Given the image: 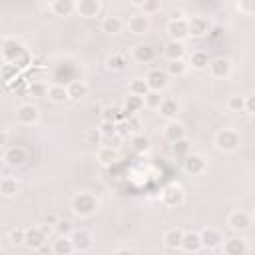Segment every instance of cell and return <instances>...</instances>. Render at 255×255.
Instances as JSON below:
<instances>
[{
	"instance_id": "23",
	"label": "cell",
	"mask_w": 255,
	"mask_h": 255,
	"mask_svg": "<svg viewBox=\"0 0 255 255\" xmlns=\"http://www.w3.org/2000/svg\"><path fill=\"white\" fill-rule=\"evenodd\" d=\"M181 249H183L185 253H197V251H201L203 245H201L199 233H195V231H185V233H183V241H181Z\"/></svg>"
},
{
	"instance_id": "39",
	"label": "cell",
	"mask_w": 255,
	"mask_h": 255,
	"mask_svg": "<svg viewBox=\"0 0 255 255\" xmlns=\"http://www.w3.org/2000/svg\"><path fill=\"white\" fill-rule=\"evenodd\" d=\"M48 86L44 84V82H30L28 84V96H32V98H44V96H48Z\"/></svg>"
},
{
	"instance_id": "10",
	"label": "cell",
	"mask_w": 255,
	"mask_h": 255,
	"mask_svg": "<svg viewBox=\"0 0 255 255\" xmlns=\"http://www.w3.org/2000/svg\"><path fill=\"white\" fill-rule=\"evenodd\" d=\"M207 70H209V76H211V78H215V80H225V78H229V74H231V62H229L227 58H213V60L209 62Z\"/></svg>"
},
{
	"instance_id": "12",
	"label": "cell",
	"mask_w": 255,
	"mask_h": 255,
	"mask_svg": "<svg viewBox=\"0 0 255 255\" xmlns=\"http://www.w3.org/2000/svg\"><path fill=\"white\" fill-rule=\"evenodd\" d=\"M183 169L189 173V175H201L205 169H207V161L203 155L199 153H189L185 159H183Z\"/></svg>"
},
{
	"instance_id": "15",
	"label": "cell",
	"mask_w": 255,
	"mask_h": 255,
	"mask_svg": "<svg viewBox=\"0 0 255 255\" xmlns=\"http://www.w3.org/2000/svg\"><path fill=\"white\" fill-rule=\"evenodd\" d=\"M167 32H169V38L175 40V42H183L185 38H189L187 18H181V20H169V24H167Z\"/></svg>"
},
{
	"instance_id": "7",
	"label": "cell",
	"mask_w": 255,
	"mask_h": 255,
	"mask_svg": "<svg viewBox=\"0 0 255 255\" xmlns=\"http://www.w3.org/2000/svg\"><path fill=\"white\" fill-rule=\"evenodd\" d=\"M40 120V110L34 104H22L16 110V122L22 126H34Z\"/></svg>"
},
{
	"instance_id": "11",
	"label": "cell",
	"mask_w": 255,
	"mask_h": 255,
	"mask_svg": "<svg viewBox=\"0 0 255 255\" xmlns=\"http://www.w3.org/2000/svg\"><path fill=\"white\" fill-rule=\"evenodd\" d=\"M145 82H147V86H149V92H161V90L167 88V84H169V76H167L165 70H157V68H155V70L147 72Z\"/></svg>"
},
{
	"instance_id": "22",
	"label": "cell",
	"mask_w": 255,
	"mask_h": 255,
	"mask_svg": "<svg viewBox=\"0 0 255 255\" xmlns=\"http://www.w3.org/2000/svg\"><path fill=\"white\" fill-rule=\"evenodd\" d=\"M163 137L169 141V143H177L181 139H185V128L177 122H169L165 128H163Z\"/></svg>"
},
{
	"instance_id": "41",
	"label": "cell",
	"mask_w": 255,
	"mask_h": 255,
	"mask_svg": "<svg viewBox=\"0 0 255 255\" xmlns=\"http://www.w3.org/2000/svg\"><path fill=\"white\" fill-rule=\"evenodd\" d=\"M227 110L229 112H235V114H239V112H245V98L243 96H231L229 100H227Z\"/></svg>"
},
{
	"instance_id": "29",
	"label": "cell",
	"mask_w": 255,
	"mask_h": 255,
	"mask_svg": "<svg viewBox=\"0 0 255 255\" xmlns=\"http://www.w3.org/2000/svg\"><path fill=\"white\" fill-rule=\"evenodd\" d=\"M209 56H207V52H203V50H195V52H191V56H189V60H187V64H189V68H193V70H205L207 66H209Z\"/></svg>"
},
{
	"instance_id": "3",
	"label": "cell",
	"mask_w": 255,
	"mask_h": 255,
	"mask_svg": "<svg viewBox=\"0 0 255 255\" xmlns=\"http://www.w3.org/2000/svg\"><path fill=\"white\" fill-rule=\"evenodd\" d=\"M22 56H26V48L20 42H16L14 38H4V42H2V58H4V62L18 66Z\"/></svg>"
},
{
	"instance_id": "24",
	"label": "cell",
	"mask_w": 255,
	"mask_h": 255,
	"mask_svg": "<svg viewBox=\"0 0 255 255\" xmlns=\"http://www.w3.org/2000/svg\"><path fill=\"white\" fill-rule=\"evenodd\" d=\"M50 10H52L54 16L66 18V16H72L76 12V2H72V0H54L50 4Z\"/></svg>"
},
{
	"instance_id": "48",
	"label": "cell",
	"mask_w": 255,
	"mask_h": 255,
	"mask_svg": "<svg viewBox=\"0 0 255 255\" xmlns=\"http://www.w3.org/2000/svg\"><path fill=\"white\" fill-rule=\"evenodd\" d=\"M245 112L251 114V116H255V94H251V96L245 98Z\"/></svg>"
},
{
	"instance_id": "31",
	"label": "cell",
	"mask_w": 255,
	"mask_h": 255,
	"mask_svg": "<svg viewBox=\"0 0 255 255\" xmlns=\"http://www.w3.org/2000/svg\"><path fill=\"white\" fill-rule=\"evenodd\" d=\"M18 191H20V183L16 181V177H10V175L2 177V181H0V193L4 197H14Z\"/></svg>"
},
{
	"instance_id": "36",
	"label": "cell",
	"mask_w": 255,
	"mask_h": 255,
	"mask_svg": "<svg viewBox=\"0 0 255 255\" xmlns=\"http://www.w3.org/2000/svg\"><path fill=\"white\" fill-rule=\"evenodd\" d=\"M106 66H108V70H112V72H122V70L128 66V60H126L124 54H112V56H108Z\"/></svg>"
},
{
	"instance_id": "30",
	"label": "cell",
	"mask_w": 255,
	"mask_h": 255,
	"mask_svg": "<svg viewBox=\"0 0 255 255\" xmlns=\"http://www.w3.org/2000/svg\"><path fill=\"white\" fill-rule=\"evenodd\" d=\"M147 92H149V86H147L145 78H133V80H129V84H128V94L129 96L143 98V96H147Z\"/></svg>"
},
{
	"instance_id": "37",
	"label": "cell",
	"mask_w": 255,
	"mask_h": 255,
	"mask_svg": "<svg viewBox=\"0 0 255 255\" xmlns=\"http://www.w3.org/2000/svg\"><path fill=\"white\" fill-rule=\"evenodd\" d=\"M131 147H133L137 153H145V151H149V147H151L149 137L143 135V133H135V135L131 137Z\"/></svg>"
},
{
	"instance_id": "8",
	"label": "cell",
	"mask_w": 255,
	"mask_h": 255,
	"mask_svg": "<svg viewBox=\"0 0 255 255\" xmlns=\"http://www.w3.org/2000/svg\"><path fill=\"white\" fill-rule=\"evenodd\" d=\"M126 28H128V32L133 34V36H143V34L149 32V18L143 16L141 12H139V14H133V16L128 18Z\"/></svg>"
},
{
	"instance_id": "21",
	"label": "cell",
	"mask_w": 255,
	"mask_h": 255,
	"mask_svg": "<svg viewBox=\"0 0 255 255\" xmlns=\"http://www.w3.org/2000/svg\"><path fill=\"white\" fill-rule=\"evenodd\" d=\"M163 56L167 58V62L183 60V56H185V44H183V42H175V40H169V42L163 46Z\"/></svg>"
},
{
	"instance_id": "27",
	"label": "cell",
	"mask_w": 255,
	"mask_h": 255,
	"mask_svg": "<svg viewBox=\"0 0 255 255\" xmlns=\"http://www.w3.org/2000/svg\"><path fill=\"white\" fill-rule=\"evenodd\" d=\"M181 241H183V231L173 227V229H167L163 233V245L167 249H181Z\"/></svg>"
},
{
	"instance_id": "50",
	"label": "cell",
	"mask_w": 255,
	"mask_h": 255,
	"mask_svg": "<svg viewBox=\"0 0 255 255\" xmlns=\"http://www.w3.org/2000/svg\"><path fill=\"white\" fill-rule=\"evenodd\" d=\"M181 18H185L181 10H173V12H171V20H181Z\"/></svg>"
},
{
	"instance_id": "25",
	"label": "cell",
	"mask_w": 255,
	"mask_h": 255,
	"mask_svg": "<svg viewBox=\"0 0 255 255\" xmlns=\"http://www.w3.org/2000/svg\"><path fill=\"white\" fill-rule=\"evenodd\" d=\"M179 114V104L173 100V98H163L161 106H159V116L169 120V122H175V116Z\"/></svg>"
},
{
	"instance_id": "44",
	"label": "cell",
	"mask_w": 255,
	"mask_h": 255,
	"mask_svg": "<svg viewBox=\"0 0 255 255\" xmlns=\"http://www.w3.org/2000/svg\"><path fill=\"white\" fill-rule=\"evenodd\" d=\"M171 151H173V155L185 159V157L189 155V141H187V139H181V141H177V143H171Z\"/></svg>"
},
{
	"instance_id": "42",
	"label": "cell",
	"mask_w": 255,
	"mask_h": 255,
	"mask_svg": "<svg viewBox=\"0 0 255 255\" xmlns=\"http://www.w3.org/2000/svg\"><path fill=\"white\" fill-rule=\"evenodd\" d=\"M235 10L245 16H255V0H239L235 2Z\"/></svg>"
},
{
	"instance_id": "33",
	"label": "cell",
	"mask_w": 255,
	"mask_h": 255,
	"mask_svg": "<svg viewBox=\"0 0 255 255\" xmlns=\"http://www.w3.org/2000/svg\"><path fill=\"white\" fill-rule=\"evenodd\" d=\"M187 70H189V64H187L185 60L167 62V68H165V72H167V76H169V78H181V76H185V74H187Z\"/></svg>"
},
{
	"instance_id": "53",
	"label": "cell",
	"mask_w": 255,
	"mask_h": 255,
	"mask_svg": "<svg viewBox=\"0 0 255 255\" xmlns=\"http://www.w3.org/2000/svg\"><path fill=\"white\" fill-rule=\"evenodd\" d=\"M251 215H253V219H255V207H253V213H251Z\"/></svg>"
},
{
	"instance_id": "45",
	"label": "cell",
	"mask_w": 255,
	"mask_h": 255,
	"mask_svg": "<svg viewBox=\"0 0 255 255\" xmlns=\"http://www.w3.org/2000/svg\"><path fill=\"white\" fill-rule=\"evenodd\" d=\"M8 239H10L12 245L24 243V239H26V229H24V227H14V229L10 231V235H8Z\"/></svg>"
},
{
	"instance_id": "5",
	"label": "cell",
	"mask_w": 255,
	"mask_h": 255,
	"mask_svg": "<svg viewBox=\"0 0 255 255\" xmlns=\"http://www.w3.org/2000/svg\"><path fill=\"white\" fill-rule=\"evenodd\" d=\"M2 157H4V163L6 165L20 167V165H24L28 161V151L22 145H10V147H6V151H4Z\"/></svg>"
},
{
	"instance_id": "16",
	"label": "cell",
	"mask_w": 255,
	"mask_h": 255,
	"mask_svg": "<svg viewBox=\"0 0 255 255\" xmlns=\"http://www.w3.org/2000/svg\"><path fill=\"white\" fill-rule=\"evenodd\" d=\"M187 26H189V36L191 38H203L209 32V22L203 16H189Z\"/></svg>"
},
{
	"instance_id": "43",
	"label": "cell",
	"mask_w": 255,
	"mask_h": 255,
	"mask_svg": "<svg viewBox=\"0 0 255 255\" xmlns=\"http://www.w3.org/2000/svg\"><path fill=\"white\" fill-rule=\"evenodd\" d=\"M54 231H56V235H58V237H70V235H72V231H74V227H72V223H70L68 219H60V221L56 223Z\"/></svg>"
},
{
	"instance_id": "19",
	"label": "cell",
	"mask_w": 255,
	"mask_h": 255,
	"mask_svg": "<svg viewBox=\"0 0 255 255\" xmlns=\"http://www.w3.org/2000/svg\"><path fill=\"white\" fill-rule=\"evenodd\" d=\"M131 58H133L137 64H149V62H153V58H155V50H153L149 44H137V46H133V50H131Z\"/></svg>"
},
{
	"instance_id": "38",
	"label": "cell",
	"mask_w": 255,
	"mask_h": 255,
	"mask_svg": "<svg viewBox=\"0 0 255 255\" xmlns=\"http://www.w3.org/2000/svg\"><path fill=\"white\" fill-rule=\"evenodd\" d=\"M161 102H163L161 92H147V96H143V104L147 110H159Z\"/></svg>"
},
{
	"instance_id": "6",
	"label": "cell",
	"mask_w": 255,
	"mask_h": 255,
	"mask_svg": "<svg viewBox=\"0 0 255 255\" xmlns=\"http://www.w3.org/2000/svg\"><path fill=\"white\" fill-rule=\"evenodd\" d=\"M199 237H201L203 249H217V247H221L223 241H225L223 233H221L219 229H215V227H205V229H201V231H199Z\"/></svg>"
},
{
	"instance_id": "40",
	"label": "cell",
	"mask_w": 255,
	"mask_h": 255,
	"mask_svg": "<svg viewBox=\"0 0 255 255\" xmlns=\"http://www.w3.org/2000/svg\"><path fill=\"white\" fill-rule=\"evenodd\" d=\"M139 10H141L143 16H153V14H157L161 10V2L159 0H143Z\"/></svg>"
},
{
	"instance_id": "14",
	"label": "cell",
	"mask_w": 255,
	"mask_h": 255,
	"mask_svg": "<svg viewBox=\"0 0 255 255\" xmlns=\"http://www.w3.org/2000/svg\"><path fill=\"white\" fill-rule=\"evenodd\" d=\"M102 12L100 0H78L76 2V14L82 18H96Z\"/></svg>"
},
{
	"instance_id": "13",
	"label": "cell",
	"mask_w": 255,
	"mask_h": 255,
	"mask_svg": "<svg viewBox=\"0 0 255 255\" xmlns=\"http://www.w3.org/2000/svg\"><path fill=\"white\" fill-rule=\"evenodd\" d=\"M70 239H72L74 249H76V251H80V253L90 251V249H92V245H94V239H92V235H90L86 229H74V231H72V235H70Z\"/></svg>"
},
{
	"instance_id": "49",
	"label": "cell",
	"mask_w": 255,
	"mask_h": 255,
	"mask_svg": "<svg viewBox=\"0 0 255 255\" xmlns=\"http://www.w3.org/2000/svg\"><path fill=\"white\" fill-rule=\"evenodd\" d=\"M58 221H60V217H58L56 213H48V215L44 217V223H46V227H48V225H54V227H56V223H58Z\"/></svg>"
},
{
	"instance_id": "34",
	"label": "cell",
	"mask_w": 255,
	"mask_h": 255,
	"mask_svg": "<svg viewBox=\"0 0 255 255\" xmlns=\"http://www.w3.org/2000/svg\"><path fill=\"white\" fill-rule=\"evenodd\" d=\"M68 94H70V100L80 102V100L88 94V86H86L82 80H74L72 84H68Z\"/></svg>"
},
{
	"instance_id": "18",
	"label": "cell",
	"mask_w": 255,
	"mask_h": 255,
	"mask_svg": "<svg viewBox=\"0 0 255 255\" xmlns=\"http://www.w3.org/2000/svg\"><path fill=\"white\" fill-rule=\"evenodd\" d=\"M223 255H245L247 253V243L241 237H229L223 241Z\"/></svg>"
},
{
	"instance_id": "28",
	"label": "cell",
	"mask_w": 255,
	"mask_h": 255,
	"mask_svg": "<svg viewBox=\"0 0 255 255\" xmlns=\"http://www.w3.org/2000/svg\"><path fill=\"white\" fill-rule=\"evenodd\" d=\"M48 98L54 102V104H64L70 100V94H68V86L64 84H52L50 90H48Z\"/></svg>"
},
{
	"instance_id": "47",
	"label": "cell",
	"mask_w": 255,
	"mask_h": 255,
	"mask_svg": "<svg viewBox=\"0 0 255 255\" xmlns=\"http://www.w3.org/2000/svg\"><path fill=\"white\" fill-rule=\"evenodd\" d=\"M118 131V124H110V122H102L100 126V135H116Z\"/></svg>"
},
{
	"instance_id": "46",
	"label": "cell",
	"mask_w": 255,
	"mask_h": 255,
	"mask_svg": "<svg viewBox=\"0 0 255 255\" xmlns=\"http://www.w3.org/2000/svg\"><path fill=\"white\" fill-rule=\"evenodd\" d=\"M122 137H124V135H120V133H116V135H102V143H104V147H114V149H118Z\"/></svg>"
},
{
	"instance_id": "20",
	"label": "cell",
	"mask_w": 255,
	"mask_h": 255,
	"mask_svg": "<svg viewBox=\"0 0 255 255\" xmlns=\"http://www.w3.org/2000/svg\"><path fill=\"white\" fill-rule=\"evenodd\" d=\"M124 28H126V22H124L120 16H116V14L104 16V20H102V32H106V34L116 36V34H120Z\"/></svg>"
},
{
	"instance_id": "4",
	"label": "cell",
	"mask_w": 255,
	"mask_h": 255,
	"mask_svg": "<svg viewBox=\"0 0 255 255\" xmlns=\"http://www.w3.org/2000/svg\"><path fill=\"white\" fill-rule=\"evenodd\" d=\"M183 201H185V193H183V189L179 187V185H167L163 191H161V203L165 205V207H179V205H183Z\"/></svg>"
},
{
	"instance_id": "35",
	"label": "cell",
	"mask_w": 255,
	"mask_h": 255,
	"mask_svg": "<svg viewBox=\"0 0 255 255\" xmlns=\"http://www.w3.org/2000/svg\"><path fill=\"white\" fill-rule=\"evenodd\" d=\"M98 161L102 163V165H112V163H116L118 161V149H114V147H104L102 145V149L98 151Z\"/></svg>"
},
{
	"instance_id": "51",
	"label": "cell",
	"mask_w": 255,
	"mask_h": 255,
	"mask_svg": "<svg viewBox=\"0 0 255 255\" xmlns=\"http://www.w3.org/2000/svg\"><path fill=\"white\" fill-rule=\"evenodd\" d=\"M0 141H2L4 145L8 143V131H6V129H2V135H0Z\"/></svg>"
},
{
	"instance_id": "9",
	"label": "cell",
	"mask_w": 255,
	"mask_h": 255,
	"mask_svg": "<svg viewBox=\"0 0 255 255\" xmlns=\"http://www.w3.org/2000/svg\"><path fill=\"white\" fill-rule=\"evenodd\" d=\"M46 229L44 227H28L26 229V239H24V245L28 249H42L46 245Z\"/></svg>"
},
{
	"instance_id": "32",
	"label": "cell",
	"mask_w": 255,
	"mask_h": 255,
	"mask_svg": "<svg viewBox=\"0 0 255 255\" xmlns=\"http://www.w3.org/2000/svg\"><path fill=\"white\" fill-rule=\"evenodd\" d=\"M76 249L72 245V239L70 237H58L52 245V253L54 255H72Z\"/></svg>"
},
{
	"instance_id": "52",
	"label": "cell",
	"mask_w": 255,
	"mask_h": 255,
	"mask_svg": "<svg viewBox=\"0 0 255 255\" xmlns=\"http://www.w3.org/2000/svg\"><path fill=\"white\" fill-rule=\"evenodd\" d=\"M114 255H135V253L129 251V249H122V251H118V253H114Z\"/></svg>"
},
{
	"instance_id": "26",
	"label": "cell",
	"mask_w": 255,
	"mask_h": 255,
	"mask_svg": "<svg viewBox=\"0 0 255 255\" xmlns=\"http://www.w3.org/2000/svg\"><path fill=\"white\" fill-rule=\"evenodd\" d=\"M143 108H145L143 98H139V96H129V94L126 96V102H124V112H126V116H128V118H131V116L139 114Z\"/></svg>"
},
{
	"instance_id": "2",
	"label": "cell",
	"mask_w": 255,
	"mask_h": 255,
	"mask_svg": "<svg viewBox=\"0 0 255 255\" xmlns=\"http://www.w3.org/2000/svg\"><path fill=\"white\" fill-rule=\"evenodd\" d=\"M239 141H241L239 133L231 128H223L215 133V147L223 153H233L239 147Z\"/></svg>"
},
{
	"instance_id": "17",
	"label": "cell",
	"mask_w": 255,
	"mask_h": 255,
	"mask_svg": "<svg viewBox=\"0 0 255 255\" xmlns=\"http://www.w3.org/2000/svg\"><path fill=\"white\" fill-rule=\"evenodd\" d=\"M227 225L233 231H245L251 225V215H247L245 211H231L227 215Z\"/></svg>"
},
{
	"instance_id": "1",
	"label": "cell",
	"mask_w": 255,
	"mask_h": 255,
	"mask_svg": "<svg viewBox=\"0 0 255 255\" xmlns=\"http://www.w3.org/2000/svg\"><path fill=\"white\" fill-rule=\"evenodd\" d=\"M98 205H100L98 197L94 193H90V191H80V193H76L72 197V211L78 217H90V215H94L98 211Z\"/></svg>"
}]
</instances>
